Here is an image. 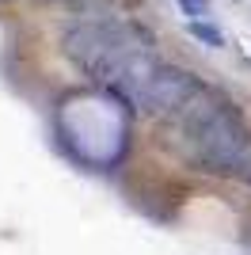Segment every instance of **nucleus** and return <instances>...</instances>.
Returning a JSON list of instances; mask_svg holds the SVG:
<instances>
[{"label": "nucleus", "mask_w": 251, "mask_h": 255, "mask_svg": "<svg viewBox=\"0 0 251 255\" xmlns=\"http://www.w3.org/2000/svg\"><path fill=\"white\" fill-rule=\"evenodd\" d=\"M248 141H251V133L244 126V115L232 103L217 99L213 111L202 118V126L179 149H183V156H187V164L194 171H206V175H236V164H240Z\"/></svg>", "instance_id": "f257e3e1"}, {"label": "nucleus", "mask_w": 251, "mask_h": 255, "mask_svg": "<svg viewBox=\"0 0 251 255\" xmlns=\"http://www.w3.org/2000/svg\"><path fill=\"white\" fill-rule=\"evenodd\" d=\"M129 23L122 19H99V15H84V19L65 23L61 31V53L80 69L95 84H111V69H115V53L122 46Z\"/></svg>", "instance_id": "f03ea898"}, {"label": "nucleus", "mask_w": 251, "mask_h": 255, "mask_svg": "<svg viewBox=\"0 0 251 255\" xmlns=\"http://www.w3.org/2000/svg\"><path fill=\"white\" fill-rule=\"evenodd\" d=\"M198 76L187 73V69H175V65H156V73L148 76L145 92L137 99V111L148 118H167L171 111L187 103L194 92H198Z\"/></svg>", "instance_id": "7ed1b4c3"}, {"label": "nucleus", "mask_w": 251, "mask_h": 255, "mask_svg": "<svg viewBox=\"0 0 251 255\" xmlns=\"http://www.w3.org/2000/svg\"><path fill=\"white\" fill-rule=\"evenodd\" d=\"M187 31L194 34L202 46H209V50H225V31H221L217 23H209V19H194Z\"/></svg>", "instance_id": "20e7f679"}, {"label": "nucleus", "mask_w": 251, "mask_h": 255, "mask_svg": "<svg viewBox=\"0 0 251 255\" xmlns=\"http://www.w3.org/2000/svg\"><path fill=\"white\" fill-rule=\"evenodd\" d=\"M179 11H183L190 23L206 19V15H209V0H179Z\"/></svg>", "instance_id": "39448f33"}, {"label": "nucleus", "mask_w": 251, "mask_h": 255, "mask_svg": "<svg viewBox=\"0 0 251 255\" xmlns=\"http://www.w3.org/2000/svg\"><path fill=\"white\" fill-rule=\"evenodd\" d=\"M232 179H240V183H248V187H251V141H248V149H244L240 164H236V175H232Z\"/></svg>", "instance_id": "423d86ee"}, {"label": "nucleus", "mask_w": 251, "mask_h": 255, "mask_svg": "<svg viewBox=\"0 0 251 255\" xmlns=\"http://www.w3.org/2000/svg\"><path fill=\"white\" fill-rule=\"evenodd\" d=\"M0 4H11V0H0Z\"/></svg>", "instance_id": "0eeeda50"}]
</instances>
